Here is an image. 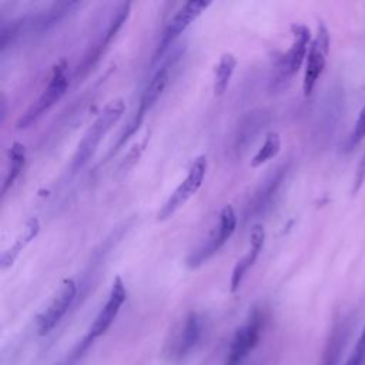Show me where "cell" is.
I'll return each instance as SVG.
<instances>
[{
    "label": "cell",
    "mask_w": 365,
    "mask_h": 365,
    "mask_svg": "<svg viewBox=\"0 0 365 365\" xmlns=\"http://www.w3.org/2000/svg\"><path fill=\"white\" fill-rule=\"evenodd\" d=\"M201 336V319L195 312H190L173 344V355L175 358H184L197 345Z\"/></svg>",
    "instance_id": "9a60e30c"
},
{
    "label": "cell",
    "mask_w": 365,
    "mask_h": 365,
    "mask_svg": "<svg viewBox=\"0 0 365 365\" xmlns=\"http://www.w3.org/2000/svg\"><path fill=\"white\" fill-rule=\"evenodd\" d=\"M365 137V103L362 106V108L359 110V114L354 123V127L349 133V135L346 137L345 141V150L351 151L354 150Z\"/></svg>",
    "instance_id": "7402d4cb"
},
{
    "label": "cell",
    "mask_w": 365,
    "mask_h": 365,
    "mask_svg": "<svg viewBox=\"0 0 365 365\" xmlns=\"http://www.w3.org/2000/svg\"><path fill=\"white\" fill-rule=\"evenodd\" d=\"M237 228V214L232 205L227 204L221 212L217 228L210 234V237L198 248H195L187 258V267L190 269L198 268L207 259H210L234 234Z\"/></svg>",
    "instance_id": "8992f818"
},
{
    "label": "cell",
    "mask_w": 365,
    "mask_h": 365,
    "mask_svg": "<svg viewBox=\"0 0 365 365\" xmlns=\"http://www.w3.org/2000/svg\"><path fill=\"white\" fill-rule=\"evenodd\" d=\"M68 87V77L66 74V63H57L50 73L47 86L38 96V98L27 108V111L19 118L17 128H26L38 120L43 113L51 108L67 91Z\"/></svg>",
    "instance_id": "277c9868"
},
{
    "label": "cell",
    "mask_w": 365,
    "mask_h": 365,
    "mask_svg": "<svg viewBox=\"0 0 365 365\" xmlns=\"http://www.w3.org/2000/svg\"><path fill=\"white\" fill-rule=\"evenodd\" d=\"M364 361H365V327L345 365H364Z\"/></svg>",
    "instance_id": "603a6c76"
},
{
    "label": "cell",
    "mask_w": 365,
    "mask_h": 365,
    "mask_svg": "<svg viewBox=\"0 0 365 365\" xmlns=\"http://www.w3.org/2000/svg\"><path fill=\"white\" fill-rule=\"evenodd\" d=\"M365 182V153L361 158V161L358 163L356 165V170H355V175H354V182H352V194H358V191L362 188Z\"/></svg>",
    "instance_id": "d4e9b609"
},
{
    "label": "cell",
    "mask_w": 365,
    "mask_h": 365,
    "mask_svg": "<svg viewBox=\"0 0 365 365\" xmlns=\"http://www.w3.org/2000/svg\"><path fill=\"white\" fill-rule=\"evenodd\" d=\"M130 10H131V3L125 1L118 4V7L114 10V13L111 14L106 30L103 31L100 40L91 47V50L84 56L83 60V68L88 70L90 67H93L98 58L101 57V54L106 51V48L108 47V44L113 41V38L117 36V33L120 31V29L123 27V24L127 21L128 16H130Z\"/></svg>",
    "instance_id": "7c38bea8"
},
{
    "label": "cell",
    "mask_w": 365,
    "mask_h": 365,
    "mask_svg": "<svg viewBox=\"0 0 365 365\" xmlns=\"http://www.w3.org/2000/svg\"><path fill=\"white\" fill-rule=\"evenodd\" d=\"M40 231V222L37 218H30L27 220V222L24 224L23 231L16 237L14 242L6 248L0 257V267L1 269H7L9 267L13 265V262L17 259V257L20 255V252L26 248V245L34 240L37 237Z\"/></svg>",
    "instance_id": "e0dca14e"
},
{
    "label": "cell",
    "mask_w": 365,
    "mask_h": 365,
    "mask_svg": "<svg viewBox=\"0 0 365 365\" xmlns=\"http://www.w3.org/2000/svg\"><path fill=\"white\" fill-rule=\"evenodd\" d=\"M168 80H170V66L163 64L161 67H158L154 71V74L151 76V78L145 84V87L143 90V94L140 97V101H138V107H137L133 118L125 125L124 131L121 133L120 138L117 140L113 151H117L118 148H121L125 144V141L135 134V131L140 128L145 114L153 108V106L158 101V98L164 93V90L168 84Z\"/></svg>",
    "instance_id": "3957f363"
},
{
    "label": "cell",
    "mask_w": 365,
    "mask_h": 365,
    "mask_svg": "<svg viewBox=\"0 0 365 365\" xmlns=\"http://www.w3.org/2000/svg\"><path fill=\"white\" fill-rule=\"evenodd\" d=\"M331 48V36L329 30L325 23H319L317 27L315 37L311 40L308 54L305 58V70H304V80H302V91L305 96H309L317 81L319 80L325 66L327 58Z\"/></svg>",
    "instance_id": "ba28073f"
},
{
    "label": "cell",
    "mask_w": 365,
    "mask_h": 365,
    "mask_svg": "<svg viewBox=\"0 0 365 365\" xmlns=\"http://www.w3.org/2000/svg\"><path fill=\"white\" fill-rule=\"evenodd\" d=\"M210 4H211L210 1H204V0H191V1L184 3L175 11V14L170 19V21L167 23V26L161 34V38L158 41V46H157L154 57H153V63H155L173 46V43L178 38V36L191 23H194Z\"/></svg>",
    "instance_id": "30bf717a"
},
{
    "label": "cell",
    "mask_w": 365,
    "mask_h": 365,
    "mask_svg": "<svg viewBox=\"0 0 365 365\" xmlns=\"http://www.w3.org/2000/svg\"><path fill=\"white\" fill-rule=\"evenodd\" d=\"M342 331L338 328L334 331V334L329 336V341L327 344V348L324 351L322 359L319 365H335L338 358H339V352H341V346H342Z\"/></svg>",
    "instance_id": "44dd1931"
},
{
    "label": "cell",
    "mask_w": 365,
    "mask_h": 365,
    "mask_svg": "<svg viewBox=\"0 0 365 365\" xmlns=\"http://www.w3.org/2000/svg\"><path fill=\"white\" fill-rule=\"evenodd\" d=\"M77 297V284L74 279L67 278L60 285L58 291L50 301L48 307L40 314L37 319V329L40 335H47L51 332L61 318L67 314Z\"/></svg>",
    "instance_id": "8fae6325"
},
{
    "label": "cell",
    "mask_w": 365,
    "mask_h": 365,
    "mask_svg": "<svg viewBox=\"0 0 365 365\" xmlns=\"http://www.w3.org/2000/svg\"><path fill=\"white\" fill-rule=\"evenodd\" d=\"M125 298H127L125 285H124V282L120 277H115L113 284H111V289H110V294H108V298H107L106 304L98 311L97 317L94 318V321L91 322V325L88 328V332L86 334V336L80 342V346H78L80 352L84 351L86 348H88V345L96 338H98V336H101L107 332V329L114 322L117 314L120 312L123 304L125 302Z\"/></svg>",
    "instance_id": "9c48e42d"
},
{
    "label": "cell",
    "mask_w": 365,
    "mask_h": 365,
    "mask_svg": "<svg viewBox=\"0 0 365 365\" xmlns=\"http://www.w3.org/2000/svg\"><path fill=\"white\" fill-rule=\"evenodd\" d=\"M288 171V164L278 167L269 177L265 178V181L259 185V188L255 191L250 205H248V214L247 215H252L257 212L264 211L265 207H268V204L272 201L275 192L278 191V188L281 187L285 175Z\"/></svg>",
    "instance_id": "5bb4252c"
},
{
    "label": "cell",
    "mask_w": 365,
    "mask_h": 365,
    "mask_svg": "<svg viewBox=\"0 0 365 365\" xmlns=\"http://www.w3.org/2000/svg\"><path fill=\"white\" fill-rule=\"evenodd\" d=\"M264 325V311H261L259 308H254L248 315L247 321L234 334L227 354V365H240L250 355V352L259 342Z\"/></svg>",
    "instance_id": "52a82bcc"
},
{
    "label": "cell",
    "mask_w": 365,
    "mask_h": 365,
    "mask_svg": "<svg viewBox=\"0 0 365 365\" xmlns=\"http://www.w3.org/2000/svg\"><path fill=\"white\" fill-rule=\"evenodd\" d=\"M264 242H265V230L261 224H255L250 232V250L235 262L232 268L231 279H230L231 292H235L241 287L248 269L254 265L255 259L258 258L264 247Z\"/></svg>",
    "instance_id": "4fadbf2b"
},
{
    "label": "cell",
    "mask_w": 365,
    "mask_h": 365,
    "mask_svg": "<svg viewBox=\"0 0 365 365\" xmlns=\"http://www.w3.org/2000/svg\"><path fill=\"white\" fill-rule=\"evenodd\" d=\"M268 114L264 110H254L248 113L240 123L235 137V148L238 151L247 150L250 144L257 138L261 130L267 125Z\"/></svg>",
    "instance_id": "2e32d148"
},
{
    "label": "cell",
    "mask_w": 365,
    "mask_h": 365,
    "mask_svg": "<svg viewBox=\"0 0 365 365\" xmlns=\"http://www.w3.org/2000/svg\"><path fill=\"white\" fill-rule=\"evenodd\" d=\"M279 150H281V137H279V134L275 133V131L267 133L262 145L258 148L255 155L251 158V167L255 168V167H259V165L265 164L267 161L274 158L279 153Z\"/></svg>",
    "instance_id": "ffe728a7"
},
{
    "label": "cell",
    "mask_w": 365,
    "mask_h": 365,
    "mask_svg": "<svg viewBox=\"0 0 365 365\" xmlns=\"http://www.w3.org/2000/svg\"><path fill=\"white\" fill-rule=\"evenodd\" d=\"M207 171V157L198 155L190 165L185 178L178 184V187L170 194L165 202L157 212L158 221H165L173 217L202 185Z\"/></svg>",
    "instance_id": "5b68a950"
},
{
    "label": "cell",
    "mask_w": 365,
    "mask_h": 365,
    "mask_svg": "<svg viewBox=\"0 0 365 365\" xmlns=\"http://www.w3.org/2000/svg\"><path fill=\"white\" fill-rule=\"evenodd\" d=\"M26 147L24 144L14 141L11 147L7 151V170L6 177L1 185V194H6V191L16 182V180L20 177L24 164H26Z\"/></svg>",
    "instance_id": "ac0fdd59"
},
{
    "label": "cell",
    "mask_w": 365,
    "mask_h": 365,
    "mask_svg": "<svg viewBox=\"0 0 365 365\" xmlns=\"http://www.w3.org/2000/svg\"><path fill=\"white\" fill-rule=\"evenodd\" d=\"M143 147H144V144H137V145H134L130 151H128V154L124 157V161L120 164V167H118V175H123V174H125L137 161H138V158H140V154H141V151H143Z\"/></svg>",
    "instance_id": "cb8c5ba5"
},
{
    "label": "cell",
    "mask_w": 365,
    "mask_h": 365,
    "mask_svg": "<svg viewBox=\"0 0 365 365\" xmlns=\"http://www.w3.org/2000/svg\"><path fill=\"white\" fill-rule=\"evenodd\" d=\"M235 67H237V58L232 53H224L220 57V60L214 68L212 90H214L215 96H222L227 91Z\"/></svg>",
    "instance_id": "d6986e66"
},
{
    "label": "cell",
    "mask_w": 365,
    "mask_h": 365,
    "mask_svg": "<svg viewBox=\"0 0 365 365\" xmlns=\"http://www.w3.org/2000/svg\"><path fill=\"white\" fill-rule=\"evenodd\" d=\"M292 43L287 51L279 54L274 64L272 87L284 88L291 81V78L299 71L302 63L307 58L308 48L311 44V31L302 23H295L291 26Z\"/></svg>",
    "instance_id": "7a4b0ae2"
},
{
    "label": "cell",
    "mask_w": 365,
    "mask_h": 365,
    "mask_svg": "<svg viewBox=\"0 0 365 365\" xmlns=\"http://www.w3.org/2000/svg\"><path fill=\"white\" fill-rule=\"evenodd\" d=\"M124 110H125V104L121 98H115L110 101L103 108V111L97 115V118L88 127V130L84 133L83 138L78 141L76 153L73 155V161H71V171H77L87 164V161L94 155L101 140L113 128V125L121 118V115L124 114Z\"/></svg>",
    "instance_id": "6da1fadb"
}]
</instances>
